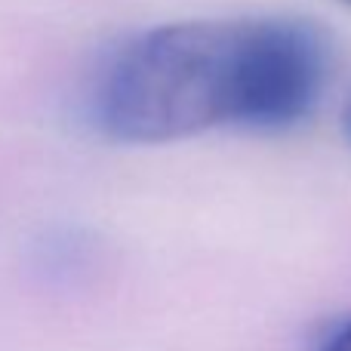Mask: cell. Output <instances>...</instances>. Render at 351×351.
Instances as JSON below:
<instances>
[{
  "mask_svg": "<svg viewBox=\"0 0 351 351\" xmlns=\"http://www.w3.org/2000/svg\"><path fill=\"white\" fill-rule=\"evenodd\" d=\"M330 43L290 16L173 22L133 37L105 68L96 121L108 139L158 145L213 127L290 130L321 102Z\"/></svg>",
  "mask_w": 351,
  "mask_h": 351,
  "instance_id": "1",
  "label": "cell"
},
{
  "mask_svg": "<svg viewBox=\"0 0 351 351\" xmlns=\"http://www.w3.org/2000/svg\"><path fill=\"white\" fill-rule=\"evenodd\" d=\"M324 351H351V321L330 336L327 346H324Z\"/></svg>",
  "mask_w": 351,
  "mask_h": 351,
  "instance_id": "2",
  "label": "cell"
},
{
  "mask_svg": "<svg viewBox=\"0 0 351 351\" xmlns=\"http://www.w3.org/2000/svg\"><path fill=\"white\" fill-rule=\"evenodd\" d=\"M342 127H346V136H348V142H351V96H348V102H346V111H342Z\"/></svg>",
  "mask_w": 351,
  "mask_h": 351,
  "instance_id": "3",
  "label": "cell"
},
{
  "mask_svg": "<svg viewBox=\"0 0 351 351\" xmlns=\"http://www.w3.org/2000/svg\"><path fill=\"white\" fill-rule=\"evenodd\" d=\"M339 3H346V6H348V10H351V0H339Z\"/></svg>",
  "mask_w": 351,
  "mask_h": 351,
  "instance_id": "4",
  "label": "cell"
}]
</instances>
